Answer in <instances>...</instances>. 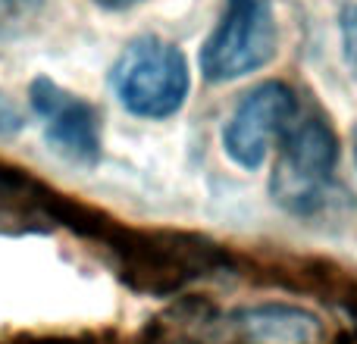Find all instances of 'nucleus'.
<instances>
[{"label":"nucleus","instance_id":"39448f33","mask_svg":"<svg viewBox=\"0 0 357 344\" xmlns=\"http://www.w3.org/2000/svg\"><path fill=\"white\" fill-rule=\"evenodd\" d=\"M220 253L191 238H138L123 247V279L144 295H173L220 269Z\"/></svg>","mask_w":357,"mask_h":344},{"label":"nucleus","instance_id":"9b49d317","mask_svg":"<svg viewBox=\"0 0 357 344\" xmlns=\"http://www.w3.org/2000/svg\"><path fill=\"white\" fill-rule=\"evenodd\" d=\"M98 6H104V10H129V6L142 3V0H94Z\"/></svg>","mask_w":357,"mask_h":344},{"label":"nucleus","instance_id":"9d476101","mask_svg":"<svg viewBox=\"0 0 357 344\" xmlns=\"http://www.w3.org/2000/svg\"><path fill=\"white\" fill-rule=\"evenodd\" d=\"M342 35H345V54L348 60L357 66V6L345 13V19H342Z\"/></svg>","mask_w":357,"mask_h":344},{"label":"nucleus","instance_id":"7ed1b4c3","mask_svg":"<svg viewBox=\"0 0 357 344\" xmlns=\"http://www.w3.org/2000/svg\"><path fill=\"white\" fill-rule=\"evenodd\" d=\"M279 31L270 0H226L220 22L201 47L207 81H235L264 69L276 56Z\"/></svg>","mask_w":357,"mask_h":344},{"label":"nucleus","instance_id":"20e7f679","mask_svg":"<svg viewBox=\"0 0 357 344\" xmlns=\"http://www.w3.org/2000/svg\"><path fill=\"white\" fill-rule=\"evenodd\" d=\"M298 113V100L282 81H264L251 88L235 104L232 116L222 125V150L235 166L257 169L266 160L273 144L285 135Z\"/></svg>","mask_w":357,"mask_h":344},{"label":"nucleus","instance_id":"f8f14e48","mask_svg":"<svg viewBox=\"0 0 357 344\" xmlns=\"http://www.w3.org/2000/svg\"><path fill=\"white\" fill-rule=\"evenodd\" d=\"M354 163H357V125H354Z\"/></svg>","mask_w":357,"mask_h":344},{"label":"nucleus","instance_id":"6e6552de","mask_svg":"<svg viewBox=\"0 0 357 344\" xmlns=\"http://www.w3.org/2000/svg\"><path fill=\"white\" fill-rule=\"evenodd\" d=\"M44 0H0V41L22 38L41 19Z\"/></svg>","mask_w":357,"mask_h":344},{"label":"nucleus","instance_id":"f257e3e1","mask_svg":"<svg viewBox=\"0 0 357 344\" xmlns=\"http://www.w3.org/2000/svg\"><path fill=\"white\" fill-rule=\"evenodd\" d=\"M339 138L333 125L314 113H295L279 138V160L273 166L270 194L295 216H314L335 197Z\"/></svg>","mask_w":357,"mask_h":344},{"label":"nucleus","instance_id":"1a4fd4ad","mask_svg":"<svg viewBox=\"0 0 357 344\" xmlns=\"http://www.w3.org/2000/svg\"><path fill=\"white\" fill-rule=\"evenodd\" d=\"M19 129H22V113L6 94H0V135H13Z\"/></svg>","mask_w":357,"mask_h":344},{"label":"nucleus","instance_id":"423d86ee","mask_svg":"<svg viewBox=\"0 0 357 344\" xmlns=\"http://www.w3.org/2000/svg\"><path fill=\"white\" fill-rule=\"evenodd\" d=\"M29 104L44 125L47 144L75 166H98L100 160V116L85 97L60 88L54 79L38 75L29 85Z\"/></svg>","mask_w":357,"mask_h":344},{"label":"nucleus","instance_id":"f03ea898","mask_svg":"<svg viewBox=\"0 0 357 344\" xmlns=\"http://www.w3.org/2000/svg\"><path fill=\"white\" fill-rule=\"evenodd\" d=\"M110 85L132 116L169 119L188 97V60L176 44L157 35H142L119 54Z\"/></svg>","mask_w":357,"mask_h":344},{"label":"nucleus","instance_id":"0eeeda50","mask_svg":"<svg viewBox=\"0 0 357 344\" xmlns=\"http://www.w3.org/2000/svg\"><path fill=\"white\" fill-rule=\"evenodd\" d=\"M241 344H320L323 320L295 304H254L226 322Z\"/></svg>","mask_w":357,"mask_h":344}]
</instances>
